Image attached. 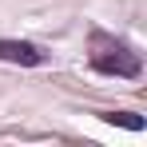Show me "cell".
Wrapping results in <instances>:
<instances>
[{"label": "cell", "mask_w": 147, "mask_h": 147, "mask_svg": "<svg viewBox=\"0 0 147 147\" xmlns=\"http://www.w3.org/2000/svg\"><path fill=\"white\" fill-rule=\"evenodd\" d=\"M88 48H92V68H96L99 76H123V80H135V76L143 72V60H139V52L131 48L127 40H119V36L92 32Z\"/></svg>", "instance_id": "obj_1"}, {"label": "cell", "mask_w": 147, "mask_h": 147, "mask_svg": "<svg viewBox=\"0 0 147 147\" xmlns=\"http://www.w3.org/2000/svg\"><path fill=\"white\" fill-rule=\"evenodd\" d=\"M0 60H8V64H24V68H40L48 56L36 48V44H28V40H0Z\"/></svg>", "instance_id": "obj_2"}, {"label": "cell", "mask_w": 147, "mask_h": 147, "mask_svg": "<svg viewBox=\"0 0 147 147\" xmlns=\"http://www.w3.org/2000/svg\"><path fill=\"white\" fill-rule=\"evenodd\" d=\"M103 119L115 123V127H127V131H143V119L131 115V111H103Z\"/></svg>", "instance_id": "obj_3"}]
</instances>
